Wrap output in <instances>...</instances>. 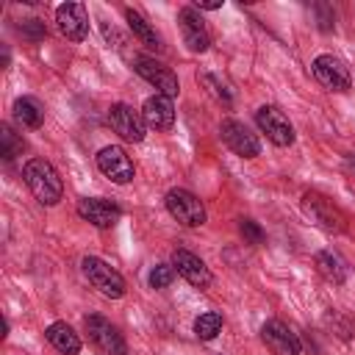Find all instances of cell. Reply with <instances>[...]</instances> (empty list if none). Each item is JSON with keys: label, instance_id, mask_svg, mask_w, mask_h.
I'll return each mask as SVG.
<instances>
[{"label": "cell", "instance_id": "cell-20", "mask_svg": "<svg viewBox=\"0 0 355 355\" xmlns=\"http://www.w3.org/2000/svg\"><path fill=\"white\" fill-rule=\"evenodd\" d=\"M11 114H14V122L22 128H42L44 122V105L36 97H17L11 105Z\"/></svg>", "mask_w": 355, "mask_h": 355}, {"label": "cell", "instance_id": "cell-5", "mask_svg": "<svg viewBox=\"0 0 355 355\" xmlns=\"http://www.w3.org/2000/svg\"><path fill=\"white\" fill-rule=\"evenodd\" d=\"M133 69H136L139 78H144L150 86H155V94H164V97H169V100L178 97L180 80H178V75H175L169 67H164L161 61H155V58H150V55H136V58H133Z\"/></svg>", "mask_w": 355, "mask_h": 355}, {"label": "cell", "instance_id": "cell-11", "mask_svg": "<svg viewBox=\"0 0 355 355\" xmlns=\"http://www.w3.org/2000/svg\"><path fill=\"white\" fill-rule=\"evenodd\" d=\"M97 169L111 183H119V186H125V183H130L136 178V166H133L130 155L116 144H108V147H103L97 153Z\"/></svg>", "mask_w": 355, "mask_h": 355}, {"label": "cell", "instance_id": "cell-15", "mask_svg": "<svg viewBox=\"0 0 355 355\" xmlns=\"http://www.w3.org/2000/svg\"><path fill=\"white\" fill-rule=\"evenodd\" d=\"M55 22L69 42H83L89 36V14L80 3H61L55 8Z\"/></svg>", "mask_w": 355, "mask_h": 355}, {"label": "cell", "instance_id": "cell-13", "mask_svg": "<svg viewBox=\"0 0 355 355\" xmlns=\"http://www.w3.org/2000/svg\"><path fill=\"white\" fill-rule=\"evenodd\" d=\"M78 216L94 227H114L122 219V208L105 197H83L78 200Z\"/></svg>", "mask_w": 355, "mask_h": 355}, {"label": "cell", "instance_id": "cell-29", "mask_svg": "<svg viewBox=\"0 0 355 355\" xmlns=\"http://www.w3.org/2000/svg\"><path fill=\"white\" fill-rule=\"evenodd\" d=\"M194 8L197 11H216V8H222V0H197Z\"/></svg>", "mask_w": 355, "mask_h": 355}, {"label": "cell", "instance_id": "cell-19", "mask_svg": "<svg viewBox=\"0 0 355 355\" xmlns=\"http://www.w3.org/2000/svg\"><path fill=\"white\" fill-rule=\"evenodd\" d=\"M125 22H128V28H130V33L144 44V47H150V50H164V42H161V36L155 33V28L139 14V11H133V8H125Z\"/></svg>", "mask_w": 355, "mask_h": 355}, {"label": "cell", "instance_id": "cell-7", "mask_svg": "<svg viewBox=\"0 0 355 355\" xmlns=\"http://www.w3.org/2000/svg\"><path fill=\"white\" fill-rule=\"evenodd\" d=\"M311 72H313V78H316L324 89H330V92H347V89L352 86V75H349L347 64H344L341 58L330 55V53L316 55L313 64H311Z\"/></svg>", "mask_w": 355, "mask_h": 355}, {"label": "cell", "instance_id": "cell-12", "mask_svg": "<svg viewBox=\"0 0 355 355\" xmlns=\"http://www.w3.org/2000/svg\"><path fill=\"white\" fill-rule=\"evenodd\" d=\"M261 341L266 344V349L272 355H300L302 352L300 336L280 319H269L261 324Z\"/></svg>", "mask_w": 355, "mask_h": 355}, {"label": "cell", "instance_id": "cell-25", "mask_svg": "<svg viewBox=\"0 0 355 355\" xmlns=\"http://www.w3.org/2000/svg\"><path fill=\"white\" fill-rule=\"evenodd\" d=\"M200 80L208 86V92H211V94H214L219 103H225V105H230V103H233V94H230V89H227V86H225L219 78H214L211 72H202V75H200Z\"/></svg>", "mask_w": 355, "mask_h": 355}, {"label": "cell", "instance_id": "cell-4", "mask_svg": "<svg viewBox=\"0 0 355 355\" xmlns=\"http://www.w3.org/2000/svg\"><path fill=\"white\" fill-rule=\"evenodd\" d=\"M164 205L172 219H178L183 227H200L205 225V205L197 194L189 189H169L164 197Z\"/></svg>", "mask_w": 355, "mask_h": 355}, {"label": "cell", "instance_id": "cell-16", "mask_svg": "<svg viewBox=\"0 0 355 355\" xmlns=\"http://www.w3.org/2000/svg\"><path fill=\"white\" fill-rule=\"evenodd\" d=\"M172 266L194 288H208L211 286V269L205 266V261L200 255H194L189 250H175L172 252Z\"/></svg>", "mask_w": 355, "mask_h": 355}, {"label": "cell", "instance_id": "cell-28", "mask_svg": "<svg viewBox=\"0 0 355 355\" xmlns=\"http://www.w3.org/2000/svg\"><path fill=\"white\" fill-rule=\"evenodd\" d=\"M313 11L319 14V28H322L324 33H327V31H333V11H330L327 6H322V3H319V6H313Z\"/></svg>", "mask_w": 355, "mask_h": 355}, {"label": "cell", "instance_id": "cell-10", "mask_svg": "<svg viewBox=\"0 0 355 355\" xmlns=\"http://www.w3.org/2000/svg\"><path fill=\"white\" fill-rule=\"evenodd\" d=\"M219 136L222 141L239 155V158H258L261 155V141L258 136L239 119H222L219 125Z\"/></svg>", "mask_w": 355, "mask_h": 355}, {"label": "cell", "instance_id": "cell-24", "mask_svg": "<svg viewBox=\"0 0 355 355\" xmlns=\"http://www.w3.org/2000/svg\"><path fill=\"white\" fill-rule=\"evenodd\" d=\"M172 280H175V266L172 263H155L147 275L150 288H166V286H172Z\"/></svg>", "mask_w": 355, "mask_h": 355}, {"label": "cell", "instance_id": "cell-3", "mask_svg": "<svg viewBox=\"0 0 355 355\" xmlns=\"http://www.w3.org/2000/svg\"><path fill=\"white\" fill-rule=\"evenodd\" d=\"M83 330H86L89 344L100 355H128V341L122 338V333L116 330V324H111L105 316L89 313L83 319Z\"/></svg>", "mask_w": 355, "mask_h": 355}, {"label": "cell", "instance_id": "cell-14", "mask_svg": "<svg viewBox=\"0 0 355 355\" xmlns=\"http://www.w3.org/2000/svg\"><path fill=\"white\" fill-rule=\"evenodd\" d=\"M178 22H180V33H183V42L191 53H205L211 47V33L200 17V11L194 6H186L178 11Z\"/></svg>", "mask_w": 355, "mask_h": 355}, {"label": "cell", "instance_id": "cell-9", "mask_svg": "<svg viewBox=\"0 0 355 355\" xmlns=\"http://www.w3.org/2000/svg\"><path fill=\"white\" fill-rule=\"evenodd\" d=\"M108 125L114 128V133H119L125 141H144V133H147V125L141 119V111H136L133 105L128 103H114L108 108Z\"/></svg>", "mask_w": 355, "mask_h": 355}, {"label": "cell", "instance_id": "cell-8", "mask_svg": "<svg viewBox=\"0 0 355 355\" xmlns=\"http://www.w3.org/2000/svg\"><path fill=\"white\" fill-rule=\"evenodd\" d=\"M255 125L261 128V133H266V139L272 144H277V147L294 144V128L277 105H261L255 111Z\"/></svg>", "mask_w": 355, "mask_h": 355}, {"label": "cell", "instance_id": "cell-26", "mask_svg": "<svg viewBox=\"0 0 355 355\" xmlns=\"http://www.w3.org/2000/svg\"><path fill=\"white\" fill-rule=\"evenodd\" d=\"M239 233L244 236V241L247 244H252V247H258V244H263V230H261V225L258 222H252V219H239Z\"/></svg>", "mask_w": 355, "mask_h": 355}, {"label": "cell", "instance_id": "cell-27", "mask_svg": "<svg viewBox=\"0 0 355 355\" xmlns=\"http://www.w3.org/2000/svg\"><path fill=\"white\" fill-rule=\"evenodd\" d=\"M19 33H22L28 42H42V39L47 36V28H44V22H42V19L31 17V19H22V25H19Z\"/></svg>", "mask_w": 355, "mask_h": 355}, {"label": "cell", "instance_id": "cell-23", "mask_svg": "<svg viewBox=\"0 0 355 355\" xmlns=\"http://www.w3.org/2000/svg\"><path fill=\"white\" fill-rule=\"evenodd\" d=\"M0 144H3V158L6 161H14L17 155H22V150H25V141L14 133V128L11 125H0Z\"/></svg>", "mask_w": 355, "mask_h": 355}, {"label": "cell", "instance_id": "cell-1", "mask_svg": "<svg viewBox=\"0 0 355 355\" xmlns=\"http://www.w3.org/2000/svg\"><path fill=\"white\" fill-rule=\"evenodd\" d=\"M22 178L25 186L31 189V194L42 202V205H55L64 197V183L61 175L55 172V166L44 158H31L22 166Z\"/></svg>", "mask_w": 355, "mask_h": 355}, {"label": "cell", "instance_id": "cell-18", "mask_svg": "<svg viewBox=\"0 0 355 355\" xmlns=\"http://www.w3.org/2000/svg\"><path fill=\"white\" fill-rule=\"evenodd\" d=\"M44 338L61 352V355H78L80 352V336L67 322H53L44 330Z\"/></svg>", "mask_w": 355, "mask_h": 355}, {"label": "cell", "instance_id": "cell-17", "mask_svg": "<svg viewBox=\"0 0 355 355\" xmlns=\"http://www.w3.org/2000/svg\"><path fill=\"white\" fill-rule=\"evenodd\" d=\"M141 119L153 130H169L175 125V105H172V100L164 97V94L147 97L144 105H141Z\"/></svg>", "mask_w": 355, "mask_h": 355}, {"label": "cell", "instance_id": "cell-22", "mask_svg": "<svg viewBox=\"0 0 355 355\" xmlns=\"http://www.w3.org/2000/svg\"><path fill=\"white\" fill-rule=\"evenodd\" d=\"M222 313H216V311H205V313H200L197 319H194V336L200 338V341H211V338H216L219 333H222Z\"/></svg>", "mask_w": 355, "mask_h": 355}, {"label": "cell", "instance_id": "cell-6", "mask_svg": "<svg viewBox=\"0 0 355 355\" xmlns=\"http://www.w3.org/2000/svg\"><path fill=\"white\" fill-rule=\"evenodd\" d=\"M302 211L327 233H344L347 230V216L338 211V205H333L319 191H305L302 194Z\"/></svg>", "mask_w": 355, "mask_h": 355}, {"label": "cell", "instance_id": "cell-2", "mask_svg": "<svg viewBox=\"0 0 355 355\" xmlns=\"http://www.w3.org/2000/svg\"><path fill=\"white\" fill-rule=\"evenodd\" d=\"M80 269H83V277H86L103 297H108V300L125 297V291H128L125 277H122L108 261H103V258H97V255H86V258L80 261Z\"/></svg>", "mask_w": 355, "mask_h": 355}, {"label": "cell", "instance_id": "cell-21", "mask_svg": "<svg viewBox=\"0 0 355 355\" xmlns=\"http://www.w3.org/2000/svg\"><path fill=\"white\" fill-rule=\"evenodd\" d=\"M313 263H316V272H319L327 283H344V280H347V266H344V261H341L336 252L322 250V252L313 255Z\"/></svg>", "mask_w": 355, "mask_h": 355}]
</instances>
